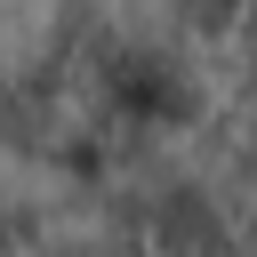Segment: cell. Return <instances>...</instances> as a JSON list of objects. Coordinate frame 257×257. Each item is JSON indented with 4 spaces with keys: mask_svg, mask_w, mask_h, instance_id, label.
Segmentation results:
<instances>
[{
    "mask_svg": "<svg viewBox=\"0 0 257 257\" xmlns=\"http://www.w3.org/2000/svg\"><path fill=\"white\" fill-rule=\"evenodd\" d=\"M241 16H249V0H177V24H185L193 40H217V32H241Z\"/></svg>",
    "mask_w": 257,
    "mask_h": 257,
    "instance_id": "obj_1",
    "label": "cell"
}]
</instances>
